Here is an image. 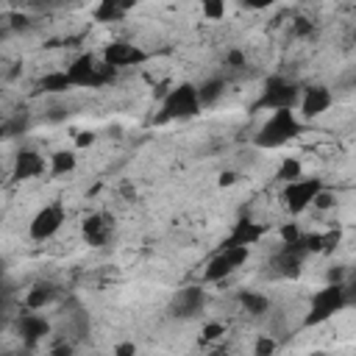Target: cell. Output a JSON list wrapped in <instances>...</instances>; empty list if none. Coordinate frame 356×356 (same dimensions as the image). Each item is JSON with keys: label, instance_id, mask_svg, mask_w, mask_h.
<instances>
[{"label": "cell", "instance_id": "5bb4252c", "mask_svg": "<svg viewBox=\"0 0 356 356\" xmlns=\"http://www.w3.org/2000/svg\"><path fill=\"white\" fill-rule=\"evenodd\" d=\"M264 234H267V225H264V222H256V220L242 217V220H236V222H234L231 234L222 239V245H220V248H228V245H248V248H253Z\"/></svg>", "mask_w": 356, "mask_h": 356}, {"label": "cell", "instance_id": "1f68e13d", "mask_svg": "<svg viewBox=\"0 0 356 356\" xmlns=\"http://www.w3.org/2000/svg\"><path fill=\"white\" fill-rule=\"evenodd\" d=\"M236 181H239V172H234V170H222L220 178H217V184H220L222 189H225V186H234Z\"/></svg>", "mask_w": 356, "mask_h": 356}, {"label": "cell", "instance_id": "4fadbf2b", "mask_svg": "<svg viewBox=\"0 0 356 356\" xmlns=\"http://www.w3.org/2000/svg\"><path fill=\"white\" fill-rule=\"evenodd\" d=\"M47 164H44V156L36 153V150H19L14 156V164H11V178L14 181H33L39 175H44Z\"/></svg>", "mask_w": 356, "mask_h": 356}, {"label": "cell", "instance_id": "d6986e66", "mask_svg": "<svg viewBox=\"0 0 356 356\" xmlns=\"http://www.w3.org/2000/svg\"><path fill=\"white\" fill-rule=\"evenodd\" d=\"M236 300H239V306H242L250 317H261V314H267V312L273 309L270 298H267L264 292H256V289H242V292L236 295Z\"/></svg>", "mask_w": 356, "mask_h": 356}, {"label": "cell", "instance_id": "d590c367", "mask_svg": "<svg viewBox=\"0 0 356 356\" xmlns=\"http://www.w3.org/2000/svg\"><path fill=\"white\" fill-rule=\"evenodd\" d=\"M64 0H31V6L33 8H56V6H61Z\"/></svg>", "mask_w": 356, "mask_h": 356}, {"label": "cell", "instance_id": "f546056e", "mask_svg": "<svg viewBox=\"0 0 356 356\" xmlns=\"http://www.w3.org/2000/svg\"><path fill=\"white\" fill-rule=\"evenodd\" d=\"M95 139H97V136H95L92 131H78V134H75V147H92Z\"/></svg>", "mask_w": 356, "mask_h": 356}, {"label": "cell", "instance_id": "2e32d148", "mask_svg": "<svg viewBox=\"0 0 356 356\" xmlns=\"http://www.w3.org/2000/svg\"><path fill=\"white\" fill-rule=\"evenodd\" d=\"M56 295H58L56 284H50V281H36V284L25 292L22 306H25L28 312H44V309L56 300Z\"/></svg>", "mask_w": 356, "mask_h": 356}, {"label": "cell", "instance_id": "8992f818", "mask_svg": "<svg viewBox=\"0 0 356 356\" xmlns=\"http://www.w3.org/2000/svg\"><path fill=\"white\" fill-rule=\"evenodd\" d=\"M298 97H300V86L281 78V75H273L264 81V89H261V97L256 103V108H267V111H275V108H295L298 106Z\"/></svg>", "mask_w": 356, "mask_h": 356}, {"label": "cell", "instance_id": "ba28073f", "mask_svg": "<svg viewBox=\"0 0 356 356\" xmlns=\"http://www.w3.org/2000/svg\"><path fill=\"white\" fill-rule=\"evenodd\" d=\"M64 220H67L64 206H61V203H47V206H42V209L31 217L28 234H31L33 242H47V239H53V236L61 231Z\"/></svg>", "mask_w": 356, "mask_h": 356}, {"label": "cell", "instance_id": "74e56055", "mask_svg": "<svg viewBox=\"0 0 356 356\" xmlns=\"http://www.w3.org/2000/svg\"><path fill=\"white\" fill-rule=\"evenodd\" d=\"M3 136H6V134H3V122H0V139H3Z\"/></svg>", "mask_w": 356, "mask_h": 356}, {"label": "cell", "instance_id": "4316f807", "mask_svg": "<svg viewBox=\"0 0 356 356\" xmlns=\"http://www.w3.org/2000/svg\"><path fill=\"white\" fill-rule=\"evenodd\" d=\"M348 281V267L345 264H331L325 270V284H342Z\"/></svg>", "mask_w": 356, "mask_h": 356}, {"label": "cell", "instance_id": "7c38bea8", "mask_svg": "<svg viewBox=\"0 0 356 356\" xmlns=\"http://www.w3.org/2000/svg\"><path fill=\"white\" fill-rule=\"evenodd\" d=\"M206 289L203 286H184V289H178L175 292V298H172V314L175 317H181V320H189V317H195V314H200L203 312V306H206Z\"/></svg>", "mask_w": 356, "mask_h": 356}, {"label": "cell", "instance_id": "e0dca14e", "mask_svg": "<svg viewBox=\"0 0 356 356\" xmlns=\"http://www.w3.org/2000/svg\"><path fill=\"white\" fill-rule=\"evenodd\" d=\"M136 6V0H97V6L92 8V19L95 22H120L128 17V11Z\"/></svg>", "mask_w": 356, "mask_h": 356}, {"label": "cell", "instance_id": "ffe728a7", "mask_svg": "<svg viewBox=\"0 0 356 356\" xmlns=\"http://www.w3.org/2000/svg\"><path fill=\"white\" fill-rule=\"evenodd\" d=\"M195 89H197L200 108H209V106H214V103L222 97V92H225V81H222L220 75H211V78H206V81L195 83Z\"/></svg>", "mask_w": 356, "mask_h": 356}, {"label": "cell", "instance_id": "44dd1931", "mask_svg": "<svg viewBox=\"0 0 356 356\" xmlns=\"http://www.w3.org/2000/svg\"><path fill=\"white\" fill-rule=\"evenodd\" d=\"M36 89H39L42 95H64V92H70L72 86H70V78H67L64 70H50V72H44V75L39 78Z\"/></svg>", "mask_w": 356, "mask_h": 356}, {"label": "cell", "instance_id": "8fae6325", "mask_svg": "<svg viewBox=\"0 0 356 356\" xmlns=\"http://www.w3.org/2000/svg\"><path fill=\"white\" fill-rule=\"evenodd\" d=\"M111 234H114V225H111V220L103 211L86 214L83 222H81V236H83V242L89 248H106L108 239H111Z\"/></svg>", "mask_w": 356, "mask_h": 356}, {"label": "cell", "instance_id": "f1b7e54d", "mask_svg": "<svg viewBox=\"0 0 356 356\" xmlns=\"http://www.w3.org/2000/svg\"><path fill=\"white\" fill-rule=\"evenodd\" d=\"M275 350V342L267 337V334H261L259 339H256V345H253V353L256 356H267V353H273Z\"/></svg>", "mask_w": 356, "mask_h": 356}, {"label": "cell", "instance_id": "8d00e7d4", "mask_svg": "<svg viewBox=\"0 0 356 356\" xmlns=\"http://www.w3.org/2000/svg\"><path fill=\"white\" fill-rule=\"evenodd\" d=\"M6 270H8V261L0 256V284H3V278H6Z\"/></svg>", "mask_w": 356, "mask_h": 356}, {"label": "cell", "instance_id": "5b68a950", "mask_svg": "<svg viewBox=\"0 0 356 356\" xmlns=\"http://www.w3.org/2000/svg\"><path fill=\"white\" fill-rule=\"evenodd\" d=\"M248 259H250V248H248V245H228V248H220V250L209 259V264H206V270H203V281H209V284L225 281V278H228L231 273H236Z\"/></svg>", "mask_w": 356, "mask_h": 356}, {"label": "cell", "instance_id": "ac0fdd59", "mask_svg": "<svg viewBox=\"0 0 356 356\" xmlns=\"http://www.w3.org/2000/svg\"><path fill=\"white\" fill-rule=\"evenodd\" d=\"M75 167H78L75 150H53V153L47 156V172H50L53 178H64V175L75 172Z\"/></svg>", "mask_w": 356, "mask_h": 356}, {"label": "cell", "instance_id": "7a4b0ae2", "mask_svg": "<svg viewBox=\"0 0 356 356\" xmlns=\"http://www.w3.org/2000/svg\"><path fill=\"white\" fill-rule=\"evenodd\" d=\"M64 72H67L72 89H100V86L111 83L114 75H117V70L108 67V64H106L100 56H95V53H81V56H75V58L67 64Z\"/></svg>", "mask_w": 356, "mask_h": 356}, {"label": "cell", "instance_id": "9c48e42d", "mask_svg": "<svg viewBox=\"0 0 356 356\" xmlns=\"http://www.w3.org/2000/svg\"><path fill=\"white\" fill-rule=\"evenodd\" d=\"M100 58H103L108 67H114V70H128V67L145 64V61H147V53H145L139 44H134V42L117 39V42H108V44L103 47Z\"/></svg>", "mask_w": 356, "mask_h": 356}, {"label": "cell", "instance_id": "e575fe53", "mask_svg": "<svg viewBox=\"0 0 356 356\" xmlns=\"http://www.w3.org/2000/svg\"><path fill=\"white\" fill-rule=\"evenodd\" d=\"M248 8H256V11H261V8H270V6H275L278 0H242Z\"/></svg>", "mask_w": 356, "mask_h": 356}, {"label": "cell", "instance_id": "83f0119b", "mask_svg": "<svg viewBox=\"0 0 356 356\" xmlns=\"http://www.w3.org/2000/svg\"><path fill=\"white\" fill-rule=\"evenodd\" d=\"M222 334H225V325H222V323H206V325H203V331H200V339L214 342V339H220Z\"/></svg>", "mask_w": 356, "mask_h": 356}, {"label": "cell", "instance_id": "484cf974", "mask_svg": "<svg viewBox=\"0 0 356 356\" xmlns=\"http://www.w3.org/2000/svg\"><path fill=\"white\" fill-rule=\"evenodd\" d=\"M6 25L11 28V33H19V31H28V28H31V17L14 11V14H8V22H6Z\"/></svg>", "mask_w": 356, "mask_h": 356}, {"label": "cell", "instance_id": "52a82bcc", "mask_svg": "<svg viewBox=\"0 0 356 356\" xmlns=\"http://www.w3.org/2000/svg\"><path fill=\"white\" fill-rule=\"evenodd\" d=\"M323 186L320 178H295V181H286L284 184V192H281V200H284V209L289 214H303L309 206H312V197L317 195V189Z\"/></svg>", "mask_w": 356, "mask_h": 356}, {"label": "cell", "instance_id": "277c9868", "mask_svg": "<svg viewBox=\"0 0 356 356\" xmlns=\"http://www.w3.org/2000/svg\"><path fill=\"white\" fill-rule=\"evenodd\" d=\"M200 111L203 108H200V100H197V89L189 81L175 83L161 97V120H192Z\"/></svg>", "mask_w": 356, "mask_h": 356}, {"label": "cell", "instance_id": "7402d4cb", "mask_svg": "<svg viewBox=\"0 0 356 356\" xmlns=\"http://www.w3.org/2000/svg\"><path fill=\"white\" fill-rule=\"evenodd\" d=\"M197 8L206 22H220L228 14V0H197Z\"/></svg>", "mask_w": 356, "mask_h": 356}, {"label": "cell", "instance_id": "3957f363", "mask_svg": "<svg viewBox=\"0 0 356 356\" xmlns=\"http://www.w3.org/2000/svg\"><path fill=\"white\" fill-rule=\"evenodd\" d=\"M353 303V295L348 289V281L342 284H325L323 289H317L312 295V303H309V312L303 317V325L312 328V325H323L325 320H331L337 312L348 309Z\"/></svg>", "mask_w": 356, "mask_h": 356}, {"label": "cell", "instance_id": "d6a6232c", "mask_svg": "<svg viewBox=\"0 0 356 356\" xmlns=\"http://www.w3.org/2000/svg\"><path fill=\"white\" fill-rule=\"evenodd\" d=\"M67 114H70V108H67V106H61V103H53V106H50V114H47V120L58 122V120H64Z\"/></svg>", "mask_w": 356, "mask_h": 356}, {"label": "cell", "instance_id": "d4e9b609", "mask_svg": "<svg viewBox=\"0 0 356 356\" xmlns=\"http://www.w3.org/2000/svg\"><path fill=\"white\" fill-rule=\"evenodd\" d=\"M300 236H303V231H300L298 222L281 225V242H284V245H295V242H300Z\"/></svg>", "mask_w": 356, "mask_h": 356}, {"label": "cell", "instance_id": "836d02e7", "mask_svg": "<svg viewBox=\"0 0 356 356\" xmlns=\"http://www.w3.org/2000/svg\"><path fill=\"white\" fill-rule=\"evenodd\" d=\"M114 353L117 356H134L136 353V345L134 342H120V345H114Z\"/></svg>", "mask_w": 356, "mask_h": 356}, {"label": "cell", "instance_id": "cb8c5ba5", "mask_svg": "<svg viewBox=\"0 0 356 356\" xmlns=\"http://www.w3.org/2000/svg\"><path fill=\"white\" fill-rule=\"evenodd\" d=\"M337 206V195L323 184L320 189H317V195L312 197V209H317V211H331Z\"/></svg>", "mask_w": 356, "mask_h": 356}, {"label": "cell", "instance_id": "30bf717a", "mask_svg": "<svg viewBox=\"0 0 356 356\" xmlns=\"http://www.w3.org/2000/svg\"><path fill=\"white\" fill-rule=\"evenodd\" d=\"M331 106H334V92L328 86H323V83H314V86L300 89V97H298V106L295 108H300L303 120H317Z\"/></svg>", "mask_w": 356, "mask_h": 356}, {"label": "cell", "instance_id": "603a6c76", "mask_svg": "<svg viewBox=\"0 0 356 356\" xmlns=\"http://www.w3.org/2000/svg\"><path fill=\"white\" fill-rule=\"evenodd\" d=\"M303 175V164H300V159H295V156H286L281 164H278V170H275V178L278 181H295V178H300Z\"/></svg>", "mask_w": 356, "mask_h": 356}, {"label": "cell", "instance_id": "9a60e30c", "mask_svg": "<svg viewBox=\"0 0 356 356\" xmlns=\"http://www.w3.org/2000/svg\"><path fill=\"white\" fill-rule=\"evenodd\" d=\"M17 331H19L22 342H25L28 348H33L39 339H44V337L50 334V320H47L44 314H39V312H28V309H25V314H22L19 323H17Z\"/></svg>", "mask_w": 356, "mask_h": 356}, {"label": "cell", "instance_id": "4dcf8cb0", "mask_svg": "<svg viewBox=\"0 0 356 356\" xmlns=\"http://www.w3.org/2000/svg\"><path fill=\"white\" fill-rule=\"evenodd\" d=\"M225 61H228V67H245V53L234 47V50L225 53Z\"/></svg>", "mask_w": 356, "mask_h": 356}, {"label": "cell", "instance_id": "6da1fadb", "mask_svg": "<svg viewBox=\"0 0 356 356\" xmlns=\"http://www.w3.org/2000/svg\"><path fill=\"white\" fill-rule=\"evenodd\" d=\"M300 131H303V122L295 114V108H275L253 134V145L259 150H278L289 139H295Z\"/></svg>", "mask_w": 356, "mask_h": 356}]
</instances>
